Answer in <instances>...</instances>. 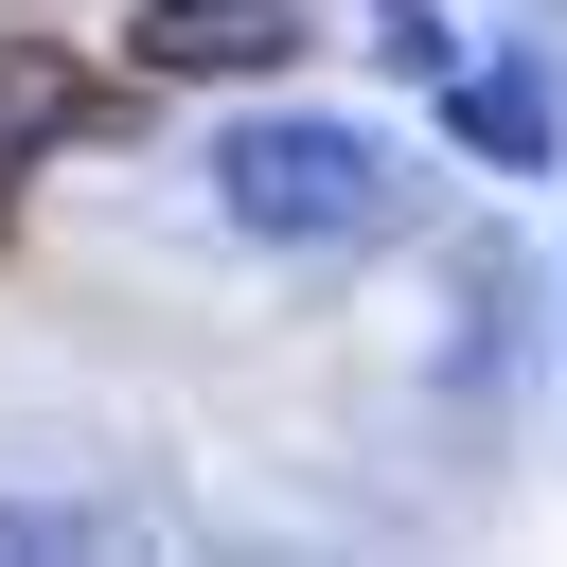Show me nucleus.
<instances>
[{
  "instance_id": "f257e3e1",
  "label": "nucleus",
  "mask_w": 567,
  "mask_h": 567,
  "mask_svg": "<svg viewBox=\"0 0 567 567\" xmlns=\"http://www.w3.org/2000/svg\"><path fill=\"white\" fill-rule=\"evenodd\" d=\"M213 195H230V230H266V248H354V230L390 213V142L337 124V106H266V124L213 142Z\"/></svg>"
},
{
  "instance_id": "f03ea898",
  "label": "nucleus",
  "mask_w": 567,
  "mask_h": 567,
  "mask_svg": "<svg viewBox=\"0 0 567 567\" xmlns=\"http://www.w3.org/2000/svg\"><path fill=\"white\" fill-rule=\"evenodd\" d=\"M124 53H142L159 89H248V71H284V53H301V0H142V18H124Z\"/></svg>"
},
{
  "instance_id": "20e7f679",
  "label": "nucleus",
  "mask_w": 567,
  "mask_h": 567,
  "mask_svg": "<svg viewBox=\"0 0 567 567\" xmlns=\"http://www.w3.org/2000/svg\"><path fill=\"white\" fill-rule=\"evenodd\" d=\"M372 35H390V71H443V53H461V18H443V0H372Z\"/></svg>"
},
{
  "instance_id": "39448f33",
  "label": "nucleus",
  "mask_w": 567,
  "mask_h": 567,
  "mask_svg": "<svg viewBox=\"0 0 567 567\" xmlns=\"http://www.w3.org/2000/svg\"><path fill=\"white\" fill-rule=\"evenodd\" d=\"M53 124H71V106H53V89H35V71H0V159H35V142H53Z\"/></svg>"
},
{
  "instance_id": "7ed1b4c3",
  "label": "nucleus",
  "mask_w": 567,
  "mask_h": 567,
  "mask_svg": "<svg viewBox=\"0 0 567 567\" xmlns=\"http://www.w3.org/2000/svg\"><path fill=\"white\" fill-rule=\"evenodd\" d=\"M425 89H443V142H461V159H496V177H532V159L567 142V124H549V71H532L514 35H461Z\"/></svg>"
}]
</instances>
